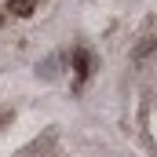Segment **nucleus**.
<instances>
[{
  "label": "nucleus",
  "mask_w": 157,
  "mask_h": 157,
  "mask_svg": "<svg viewBox=\"0 0 157 157\" xmlns=\"http://www.w3.org/2000/svg\"><path fill=\"white\" fill-rule=\"evenodd\" d=\"M77 73H80V77L88 73V55H84V51H80V55H77Z\"/></svg>",
  "instance_id": "nucleus-2"
},
{
  "label": "nucleus",
  "mask_w": 157,
  "mask_h": 157,
  "mask_svg": "<svg viewBox=\"0 0 157 157\" xmlns=\"http://www.w3.org/2000/svg\"><path fill=\"white\" fill-rule=\"evenodd\" d=\"M7 11L18 15V18H29V15L37 11V0H7Z\"/></svg>",
  "instance_id": "nucleus-1"
}]
</instances>
